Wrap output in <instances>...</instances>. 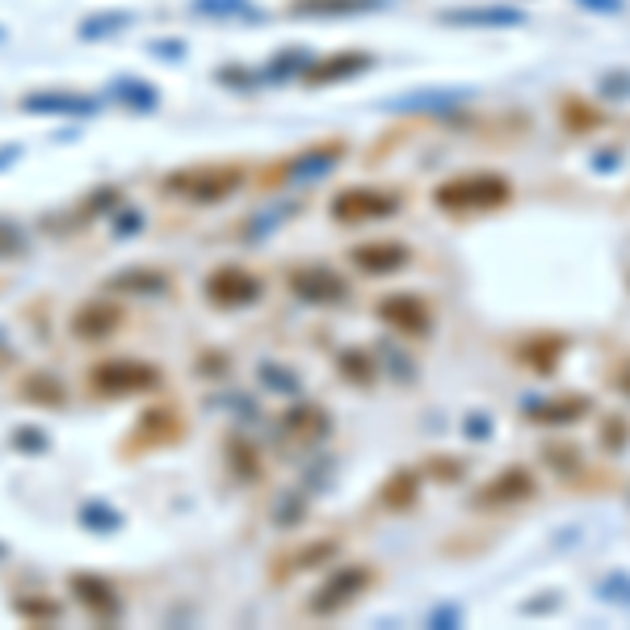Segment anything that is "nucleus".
<instances>
[{
    "mask_svg": "<svg viewBox=\"0 0 630 630\" xmlns=\"http://www.w3.org/2000/svg\"><path fill=\"white\" fill-rule=\"evenodd\" d=\"M563 118H568V131H593V127H602V114L580 106V102H568V106H563Z\"/></svg>",
    "mask_w": 630,
    "mask_h": 630,
    "instance_id": "9",
    "label": "nucleus"
},
{
    "mask_svg": "<svg viewBox=\"0 0 630 630\" xmlns=\"http://www.w3.org/2000/svg\"><path fill=\"white\" fill-rule=\"evenodd\" d=\"M357 265L370 270V274H391V270H404L408 265V248L404 245H366L354 252Z\"/></svg>",
    "mask_w": 630,
    "mask_h": 630,
    "instance_id": "7",
    "label": "nucleus"
},
{
    "mask_svg": "<svg viewBox=\"0 0 630 630\" xmlns=\"http://www.w3.org/2000/svg\"><path fill=\"white\" fill-rule=\"evenodd\" d=\"M547 463L559 471V475H575L580 471V450L575 445H547Z\"/></svg>",
    "mask_w": 630,
    "mask_h": 630,
    "instance_id": "10",
    "label": "nucleus"
},
{
    "mask_svg": "<svg viewBox=\"0 0 630 630\" xmlns=\"http://www.w3.org/2000/svg\"><path fill=\"white\" fill-rule=\"evenodd\" d=\"M534 492H538L534 471H525V466H504L500 475H492V479L479 488L475 504H479V509H509V504H525Z\"/></svg>",
    "mask_w": 630,
    "mask_h": 630,
    "instance_id": "2",
    "label": "nucleus"
},
{
    "mask_svg": "<svg viewBox=\"0 0 630 630\" xmlns=\"http://www.w3.org/2000/svg\"><path fill=\"white\" fill-rule=\"evenodd\" d=\"M445 22H463V26H521L518 9H459V13H445Z\"/></svg>",
    "mask_w": 630,
    "mask_h": 630,
    "instance_id": "8",
    "label": "nucleus"
},
{
    "mask_svg": "<svg viewBox=\"0 0 630 630\" xmlns=\"http://www.w3.org/2000/svg\"><path fill=\"white\" fill-rule=\"evenodd\" d=\"M400 211V198L387 190H345L332 202V215L345 223H366V219H387Z\"/></svg>",
    "mask_w": 630,
    "mask_h": 630,
    "instance_id": "3",
    "label": "nucleus"
},
{
    "mask_svg": "<svg viewBox=\"0 0 630 630\" xmlns=\"http://www.w3.org/2000/svg\"><path fill=\"white\" fill-rule=\"evenodd\" d=\"M568 354V336H555V332H543V336H530L518 345V361L525 370H534L538 379H550L559 370V361Z\"/></svg>",
    "mask_w": 630,
    "mask_h": 630,
    "instance_id": "5",
    "label": "nucleus"
},
{
    "mask_svg": "<svg viewBox=\"0 0 630 630\" xmlns=\"http://www.w3.org/2000/svg\"><path fill=\"white\" fill-rule=\"evenodd\" d=\"M580 4L593 13H622V0H580Z\"/></svg>",
    "mask_w": 630,
    "mask_h": 630,
    "instance_id": "11",
    "label": "nucleus"
},
{
    "mask_svg": "<svg viewBox=\"0 0 630 630\" xmlns=\"http://www.w3.org/2000/svg\"><path fill=\"white\" fill-rule=\"evenodd\" d=\"M525 420L543 425V429H563V425H575L593 412V400L589 395H550V400H530L525 404Z\"/></svg>",
    "mask_w": 630,
    "mask_h": 630,
    "instance_id": "4",
    "label": "nucleus"
},
{
    "mask_svg": "<svg viewBox=\"0 0 630 630\" xmlns=\"http://www.w3.org/2000/svg\"><path fill=\"white\" fill-rule=\"evenodd\" d=\"M614 387H618L622 395H630V361L622 366V370H618V375H614Z\"/></svg>",
    "mask_w": 630,
    "mask_h": 630,
    "instance_id": "12",
    "label": "nucleus"
},
{
    "mask_svg": "<svg viewBox=\"0 0 630 630\" xmlns=\"http://www.w3.org/2000/svg\"><path fill=\"white\" fill-rule=\"evenodd\" d=\"M441 211L450 215H479V211H500L513 202V181L500 177V173H466V177H454L445 181L438 193H433Z\"/></svg>",
    "mask_w": 630,
    "mask_h": 630,
    "instance_id": "1",
    "label": "nucleus"
},
{
    "mask_svg": "<svg viewBox=\"0 0 630 630\" xmlns=\"http://www.w3.org/2000/svg\"><path fill=\"white\" fill-rule=\"evenodd\" d=\"M379 316H383L387 324H395V329L412 332V336H425L429 324H433V316H429V307L420 299H412V295H395V299H387L379 307Z\"/></svg>",
    "mask_w": 630,
    "mask_h": 630,
    "instance_id": "6",
    "label": "nucleus"
}]
</instances>
